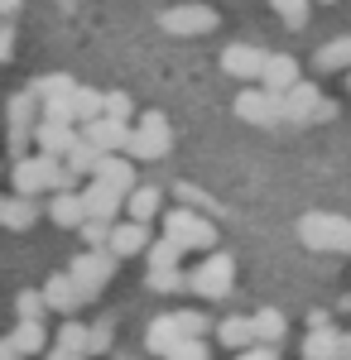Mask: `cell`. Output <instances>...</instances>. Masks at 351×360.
<instances>
[{
  "instance_id": "1",
  "label": "cell",
  "mask_w": 351,
  "mask_h": 360,
  "mask_svg": "<svg viewBox=\"0 0 351 360\" xmlns=\"http://www.w3.org/2000/svg\"><path fill=\"white\" fill-rule=\"evenodd\" d=\"M68 183V168L49 159V154H34V159H20L15 164V188L20 197H34V193H49V188H63Z\"/></svg>"
},
{
  "instance_id": "2",
  "label": "cell",
  "mask_w": 351,
  "mask_h": 360,
  "mask_svg": "<svg viewBox=\"0 0 351 360\" xmlns=\"http://www.w3.org/2000/svg\"><path fill=\"white\" fill-rule=\"evenodd\" d=\"M159 25L168 34H212L216 29V10L207 5H173V10H164Z\"/></svg>"
},
{
  "instance_id": "3",
  "label": "cell",
  "mask_w": 351,
  "mask_h": 360,
  "mask_svg": "<svg viewBox=\"0 0 351 360\" xmlns=\"http://www.w3.org/2000/svg\"><path fill=\"white\" fill-rule=\"evenodd\" d=\"M130 149H135L140 159H154V154L168 149V125H164L159 111H149L140 120V130H130Z\"/></svg>"
},
{
  "instance_id": "4",
  "label": "cell",
  "mask_w": 351,
  "mask_h": 360,
  "mask_svg": "<svg viewBox=\"0 0 351 360\" xmlns=\"http://www.w3.org/2000/svg\"><path fill=\"white\" fill-rule=\"evenodd\" d=\"M68 278L78 283L82 293H97V288L111 278V259H106V255H78L73 269H68Z\"/></svg>"
},
{
  "instance_id": "5",
  "label": "cell",
  "mask_w": 351,
  "mask_h": 360,
  "mask_svg": "<svg viewBox=\"0 0 351 360\" xmlns=\"http://www.w3.org/2000/svg\"><path fill=\"white\" fill-rule=\"evenodd\" d=\"M87 144L97 149V154H106V149H125L130 144V130H125V120H106V115H97L92 125H87Z\"/></svg>"
},
{
  "instance_id": "6",
  "label": "cell",
  "mask_w": 351,
  "mask_h": 360,
  "mask_svg": "<svg viewBox=\"0 0 351 360\" xmlns=\"http://www.w3.org/2000/svg\"><path fill=\"white\" fill-rule=\"evenodd\" d=\"M34 139H39V154L63 159V154L78 144V130H73V125H58V120H44V125H34Z\"/></svg>"
},
{
  "instance_id": "7",
  "label": "cell",
  "mask_w": 351,
  "mask_h": 360,
  "mask_svg": "<svg viewBox=\"0 0 351 360\" xmlns=\"http://www.w3.org/2000/svg\"><path fill=\"white\" fill-rule=\"evenodd\" d=\"M221 68H226L231 77H260V72H265V53L250 49V44H231V49L221 53Z\"/></svg>"
},
{
  "instance_id": "8",
  "label": "cell",
  "mask_w": 351,
  "mask_h": 360,
  "mask_svg": "<svg viewBox=\"0 0 351 360\" xmlns=\"http://www.w3.org/2000/svg\"><path fill=\"white\" fill-rule=\"evenodd\" d=\"M82 298H87V293H82L68 274H54V278H49V288H44V307H58V312H73Z\"/></svg>"
},
{
  "instance_id": "9",
  "label": "cell",
  "mask_w": 351,
  "mask_h": 360,
  "mask_svg": "<svg viewBox=\"0 0 351 360\" xmlns=\"http://www.w3.org/2000/svg\"><path fill=\"white\" fill-rule=\"evenodd\" d=\"M260 77H265V86H270V96L274 91H284V86H289V91H294L298 86V63L294 58H265V72H260Z\"/></svg>"
},
{
  "instance_id": "10",
  "label": "cell",
  "mask_w": 351,
  "mask_h": 360,
  "mask_svg": "<svg viewBox=\"0 0 351 360\" xmlns=\"http://www.w3.org/2000/svg\"><path fill=\"white\" fill-rule=\"evenodd\" d=\"M10 346H15V356H39L44 351V322H20L15 336H10Z\"/></svg>"
},
{
  "instance_id": "11",
  "label": "cell",
  "mask_w": 351,
  "mask_h": 360,
  "mask_svg": "<svg viewBox=\"0 0 351 360\" xmlns=\"http://www.w3.org/2000/svg\"><path fill=\"white\" fill-rule=\"evenodd\" d=\"M97 183L121 197L125 188H130V164H121V159H101V164H97Z\"/></svg>"
},
{
  "instance_id": "12",
  "label": "cell",
  "mask_w": 351,
  "mask_h": 360,
  "mask_svg": "<svg viewBox=\"0 0 351 360\" xmlns=\"http://www.w3.org/2000/svg\"><path fill=\"white\" fill-rule=\"evenodd\" d=\"M49 217H54L58 226H82V221H87V212H82V197L58 193V197H54V207H49Z\"/></svg>"
},
{
  "instance_id": "13",
  "label": "cell",
  "mask_w": 351,
  "mask_h": 360,
  "mask_svg": "<svg viewBox=\"0 0 351 360\" xmlns=\"http://www.w3.org/2000/svg\"><path fill=\"white\" fill-rule=\"evenodd\" d=\"M97 115H101V91H92V86H78V91H73V120L92 125Z\"/></svg>"
},
{
  "instance_id": "14",
  "label": "cell",
  "mask_w": 351,
  "mask_h": 360,
  "mask_svg": "<svg viewBox=\"0 0 351 360\" xmlns=\"http://www.w3.org/2000/svg\"><path fill=\"white\" fill-rule=\"evenodd\" d=\"M63 164H68V173H97V164H101V154L87 144V139H78L68 154H63Z\"/></svg>"
},
{
  "instance_id": "15",
  "label": "cell",
  "mask_w": 351,
  "mask_h": 360,
  "mask_svg": "<svg viewBox=\"0 0 351 360\" xmlns=\"http://www.w3.org/2000/svg\"><path fill=\"white\" fill-rule=\"evenodd\" d=\"M34 212H39V207H29L25 197H5V217H0V226H10V231H25V226L34 221Z\"/></svg>"
},
{
  "instance_id": "16",
  "label": "cell",
  "mask_w": 351,
  "mask_h": 360,
  "mask_svg": "<svg viewBox=\"0 0 351 360\" xmlns=\"http://www.w3.org/2000/svg\"><path fill=\"white\" fill-rule=\"evenodd\" d=\"M144 245V226H116V231H111V250H116V255H135V250Z\"/></svg>"
},
{
  "instance_id": "17",
  "label": "cell",
  "mask_w": 351,
  "mask_h": 360,
  "mask_svg": "<svg viewBox=\"0 0 351 360\" xmlns=\"http://www.w3.org/2000/svg\"><path fill=\"white\" fill-rule=\"evenodd\" d=\"M351 63V39H332L327 49H318V68L332 72V68H347Z\"/></svg>"
},
{
  "instance_id": "18",
  "label": "cell",
  "mask_w": 351,
  "mask_h": 360,
  "mask_svg": "<svg viewBox=\"0 0 351 360\" xmlns=\"http://www.w3.org/2000/svg\"><path fill=\"white\" fill-rule=\"evenodd\" d=\"M154 212H159V193H154V188H135V193H130V217L144 221V217H154Z\"/></svg>"
},
{
  "instance_id": "19",
  "label": "cell",
  "mask_w": 351,
  "mask_h": 360,
  "mask_svg": "<svg viewBox=\"0 0 351 360\" xmlns=\"http://www.w3.org/2000/svg\"><path fill=\"white\" fill-rule=\"evenodd\" d=\"M44 317V298L39 293H20V322H39Z\"/></svg>"
},
{
  "instance_id": "20",
  "label": "cell",
  "mask_w": 351,
  "mask_h": 360,
  "mask_svg": "<svg viewBox=\"0 0 351 360\" xmlns=\"http://www.w3.org/2000/svg\"><path fill=\"white\" fill-rule=\"evenodd\" d=\"M274 10H279V15H284L294 29L303 25V0H274Z\"/></svg>"
},
{
  "instance_id": "21",
  "label": "cell",
  "mask_w": 351,
  "mask_h": 360,
  "mask_svg": "<svg viewBox=\"0 0 351 360\" xmlns=\"http://www.w3.org/2000/svg\"><path fill=\"white\" fill-rule=\"evenodd\" d=\"M308 106H313V86H303V82H298V86H294V96H289V106H284V111H308Z\"/></svg>"
},
{
  "instance_id": "22",
  "label": "cell",
  "mask_w": 351,
  "mask_h": 360,
  "mask_svg": "<svg viewBox=\"0 0 351 360\" xmlns=\"http://www.w3.org/2000/svg\"><path fill=\"white\" fill-rule=\"evenodd\" d=\"M82 236H87L92 245H101V240H111V226L106 221H82Z\"/></svg>"
},
{
  "instance_id": "23",
  "label": "cell",
  "mask_w": 351,
  "mask_h": 360,
  "mask_svg": "<svg viewBox=\"0 0 351 360\" xmlns=\"http://www.w3.org/2000/svg\"><path fill=\"white\" fill-rule=\"evenodd\" d=\"M49 360H82V351H68V346H54V356Z\"/></svg>"
},
{
  "instance_id": "24",
  "label": "cell",
  "mask_w": 351,
  "mask_h": 360,
  "mask_svg": "<svg viewBox=\"0 0 351 360\" xmlns=\"http://www.w3.org/2000/svg\"><path fill=\"white\" fill-rule=\"evenodd\" d=\"M5 53H10V34L0 29V63H5Z\"/></svg>"
},
{
  "instance_id": "25",
  "label": "cell",
  "mask_w": 351,
  "mask_h": 360,
  "mask_svg": "<svg viewBox=\"0 0 351 360\" xmlns=\"http://www.w3.org/2000/svg\"><path fill=\"white\" fill-rule=\"evenodd\" d=\"M15 5H20V0H0V15H10V10H15Z\"/></svg>"
}]
</instances>
